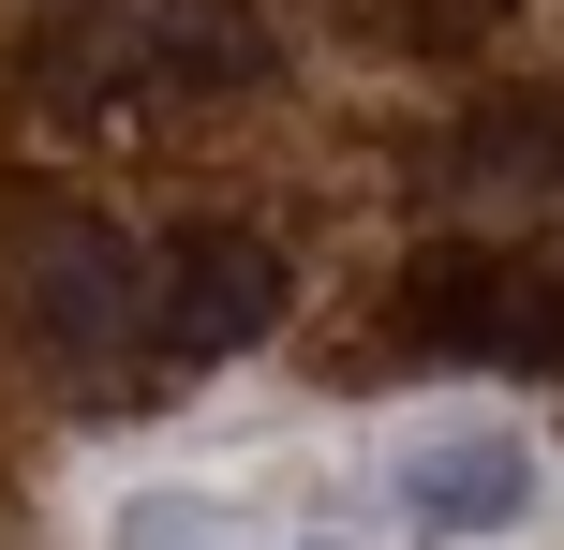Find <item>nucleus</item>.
<instances>
[{
    "mask_svg": "<svg viewBox=\"0 0 564 550\" xmlns=\"http://www.w3.org/2000/svg\"><path fill=\"white\" fill-rule=\"evenodd\" d=\"M401 343L416 357H490V373H564V254L446 238L401 268Z\"/></svg>",
    "mask_w": 564,
    "mask_h": 550,
    "instance_id": "obj_1",
    "label": "nucleus"
},
{
    "mask_svg": "<svg viewBox=\"0 0 564 550\" xmlns=\"http://www.w3.org/2000/svg\"><path fill=\"white\" fill-rule=\"evenodd\" d=\"M15 327L45 357H119L149 327V254L119 224H30L15 238Z\"/></svg>",
    "mask_w": 564,
    "mask_h": 550,
    "instance_id": "obj_2",
    "label": "nucleus"
},
{
    "mask_svg": "<svg viewBox=\"0 0 564 550\" xmlns=\"http://www.w3.org/2000/svg\"><path fill=\"white\" fill-rule=\"evenodd\" d=\"M149 313H164L178 357H238L253 327H282V254L253 224H178L164 268H149Z\"/></svg>",
    "mask_w": 564,
    "mask_h": 550,
    "instance_id": "obj_3",
    "label": "nucleus"
},
{
    "mask_svg": "<svg viewBox=\"0 0 564 550\" xmlns=\"http://www.w3.org/2000/svg\"><path fill=\"white\" fill-rule=\"evenodd\" d=\"M520 506H535V462L506 432H460V446H416L401 462V521H431V536H506Z\"/></svg>",
    "mask_w": 564,
    "mask_h": 550,
    "instance_id": "obj_4",
    "label": "nucleus"
},
{
    "mask_svg": "<svg viewBox=\"0 0 564 550\" xmlns=\"http://www.w3.org/2000/svg\"><path fill=\"white\" fill-rule=\"evenodd\" d=\"M446 179H476V194L490 179H506V194H550L564 179V89H490V105L446 134Z\"/></svg>",
    "mask_w": 564,
    "mask_h": 550,
    "instance_id": "obj_5",
    "label": "nucleus"
}]
</instances>
